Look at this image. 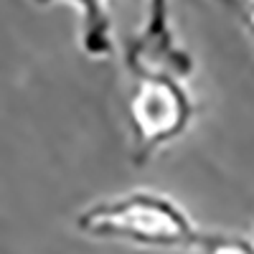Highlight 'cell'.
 I'll use <instances>...</instances> for the list:
<instances>
[{"mask_svg":"<svg viewBox=\"0 0 254 254\" xmlns=\"http://www.w3.org/2000/svg\"><path fill=\"white\" fill-rule=\"evenodd\" d=\"M193 99L183 79L168 71L132 74V94L127 99V120L132 132V163L142 165L160 147L178 140L193 122Z\"/></svg>","mask_w":254,"mask_h":254,"instance_id":"obj_2","label":"cell"},{"mask_svg":"<svg viewBox=\"0 0 254 254\" xmlns=\"http://www.w3.org/2000/svg\"><path fill=\"white\" fill-rule=\"evenodd\" d=\"M171 10V0H147L145 3V20L125 49V64L130 74L168 71L178 79H188L193 74V56L178 44Z\"/></svg>","mask_w":254,"mask_h":254,"instance_id":"obj_3","label":"cell"},{"mask_svg":"<svg viewBox=\"0 0 254 254\" xmlns=\"http://www.w3.org/2000/svg\"><path fill=\"white\" fill-rule=\"evenodd\" d=\"M74 226L89 239L145 249L201 252L214 234L198 229L186 211L158 190H132L81 208Z\"/></svg>","mask_w":254,"mask_h":254,"instance_id":"obj_1","label":"cell"},{"mask_svg":"<svg viewBox=\"0 0 254 254\" xmlns=\"http://www.w3.org/2000/svg\"><path fill=\"white\" fill-rule=\"evenodd\" d=\"M38 5L69 3L81 13V49L89 59H107L115 51L112 44V18L107 13V0H33Z\"/></svg>","mask_w":254,"mask_h":254,"instance_id":"obj_4","label":"cell"},{"mask_svg":"<svg viewBox=\"0 0 254 254\" xmlns=\"http://www.w3.org/2000/svg\"><path fill=\"white\" fill-rule=\"evenodd\" d=\"M201 254H254V242L247 237L214 234L211 242L201 249Z\"/></svg>","mask_w":254,"mask_h":254,"instance_id":"obj_5","label":"cell"},{"mask_svg":"<svg viewBox=\"0 0 254 254\" xmlns=\"http://www.w3.org/2000/svg\"><path fill=\"white\" fill-rule=\"evenodd\" d=\"M239 13H242L244 26H247L249 33L254 36V0H244V3H239Z\"/></svg>","mask_w":254,"mask_h":254,"instance_id":"obj_6","label":"cell"}]
</instances>
